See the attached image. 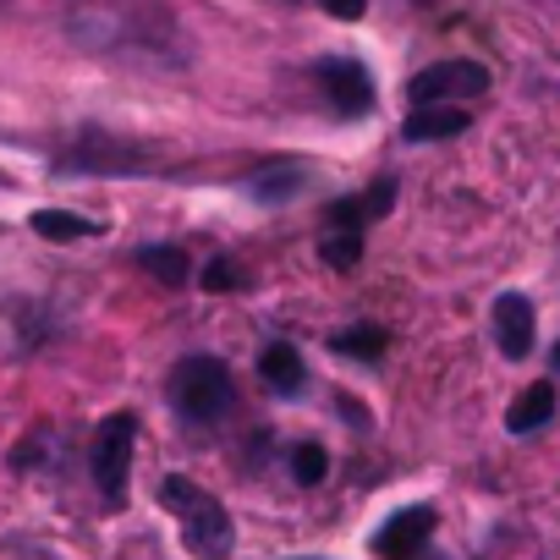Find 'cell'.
Returning a JSON list of instances; mask_svg holds the SVG:
<instances>
[{
	"mask_svg": "<svg viewBox=\"0 0 560 560\" xmlns=\"http://www.w3.org/2000/svg\"><path fill=\"white\" fill-rule=\"evenodd\" d=\"M67 28L83 50H110V45L165 50V45H176V23L160 7H78Z\"/></svg>",
	"mask_w": 560,
	"mask_h": 560,
	"instance_id": "1",
	"label": "cell"
},
{
	"mask_svg": "<svg viewBox=\"0 0 560 560\" xmlns=\"http://www.w3.org/2000/svg\"><path fill=\"white\" fill-rule=\"evenodd\" d=\"M160 505L182 522V538H187V549H192L198 560H225V555H231L236 527H231L225 505H220L209 489H198L192 478L171 472V478L160 483Z\"/></svg>",
	"mask_w": 560,
	"mask_h": 560,
	"instance_id": "2",
	"label": "cell"
},
{
	"mask_svg": "<svg viewBox=\"0 0 560 560\" xmlns=\"http://www.w3.org/2000/svg\"><path fill=\"white\" fill-rule=\"evenodd\" d=\"M171 407L187 418V423H214L225 407H231V369L220 363V358H209V352H192V358H182L176 369H171Z\"/></svg>",
	"mask_w": 560,
	"mask_h": 560,
	"instance_id": "3",
	"label": "cell"
},
{
	"mask_svg": "<svg viewBox=\"0 0 560 560\" xmlns=\"http://www.w3.org/2000/svg\"><path fill=\"white\" fill-rule=\"evenodd\" d=\"M149 165H154V154L143 143H127V138L100 132V127L78 132V143L56 154V171L61 176H138Z\"/></svg>",
	"mask_w": 560,
	"mask_h": 560,
	"instance_id": "4",
	"label": "cell"
},
{
	"mask_svg": "<svg viewBox=\"0 0 560 560\" xmlns=\"http://www.w3.org/2000/svg\"><path fill=\"white\" fill-rule=\"evenodd\" d=\"M132 445H138V418H132V412H110V418L94 429L89 467H94V483H100V494H105L110 505H121V494H127Z\"/></svg>",
	"mask_w": 560,
	"mask_h": 560,
	"instance_id": "5",
	"label": "cell"
},
{
	"mask_svg": "<svg viewBox=\"0 0 560 560\" xmlns=\"http://www.w3.org/2000/svg\"><path fill=\"white\" fill-rule=\"evenodd\" d=\"M483 89H489V72L478 61H440L407 83V100L412 105H456V100H478Z\"/></svg>",
	"mask_w": 560,
	"mask_h": 560,
	"instance_id": "6",
	"label": "cell"
},
{
	"mask_svg": "<svg viewBox=\"0 0 560 560\" xmlns=\"http://www.w3.org/2000/svg\"><path fill=\"white\" fill-rule=\"evenodd\" d=\"M314 83L325 89V100H330L336 116H369V110H374V78H369V67L352 61V56H325V61L314 67Z\"/></svg>",
	"mask_w": 560,
	"mask_h": 560,
	"instance_id": "7",
	"label": "cell"
},
{
	"mask_svg": "<svg viewBox=\"0 0 560 560\" xmlns=\"http://www.w3.org/2000/svg\"><path fill=\"white\" fill-rule=\"evenodd\" d=\"M429 538H434V511L429 505H407L374 533V555L380 560H418L429 549Z\"/></svg>",
	"mask_w": 560,
	"mask_h": 560,
	"instance_id": "8",
	"label": "cell"
},
{
	"mask_svg": "<svg viewBox=\"0 0 560 560\" xmlns=\"http://www.w3.org/2000/svg\"><path fill=\"white\" fill-rule=\"evenodd\" d=\"M533 303L522 298V292H505L500 303H494V341H500V352L511 358V363H522L527 352H533Z\"/></svg>",
	"mask_w": 560,
	"mask_h": 560,
	"instance_id": "9",
	"label": "cell"
},
{
	"mask_svg": "<svg viewBox=\"0 0 560 560\" xmlns=\"http://www.w3.org/2000/svg\"><path fill=\"white\" fill-rule=\"evenodd\" d=\"M467 121H472V116H467L462 105H412L401 138H407V143H434V138H456V132H467Z\"/></svg>",
	"mask_w": 560,
	"mask_h": 560,
	"instance_id": "10",
	"label": "cell"
},
{
	"mask_svg": "<svg viewBox=\"0 0 560 560\" xmlns=\"http://www.w3.org/2000/svg\"><path fill=\"white\" fill-rule=\"evenodd\" d=\"M258 374H264V385H269V390H280V396H298V390H303V380H308L303 352H298V347H287V341H269V347L258 352Z\"/></svg>",
	"mask_w": 560,
	"mask_h": 560,
	"instance_id": "11",
	"label": "cell"
},
{
	"mask_svg": "<svg viewBox=\"0 0 560 560\" xmlns=\"http://www.w3.org/2000/svg\"><path fill=\"white\" fill-rule=\"evenodd\" d=\"M303 187H308V171H303L298 160H275V165L253 171V182H247V192H253L258 203H287V198H298Z\"/></svg>",
	"mask_w": 560,
	"mask_h": 560,
	"instance_id": "12",
	"label": "cell"
},
{
	"mask_svg": "<svg viewBox=\"0 0 560 560\" xmlns=\"http://www.w3.org/2000/svg\"><path fill=\"white\" fill-rule=\"evenodd\" d=\"M549 418H555V385H549V380H538V385H527V390L511 401L505 429H511V434H533V429H544Z\"/></svg>",
	"mask_w": 560,
	"mask_h": 560,
	"instance_id": "13",
	"label": "cell"
},
{
	"mask_svg": "<svg viewBox=\"0 0 560 560\" xmlns=\"http://www.w3.org/2000/svg\"><path fill=\"white\" fill-rule=\"evenodd\" d=\"M34 231H39L45 242H83V236H100L105 225H100V220H83V214H72V209H39V214H34Z\"/></svg>",
	"mask_w": 560,
	"mask_h": 560,
	"instance_id": "14",
	"label": "cell"
},
{
	"mask_svg": "<svg viewBox=\"0 0 560 560\" xmlns=\"http://www.w3.org/2000/svg\"><path fill=\"white\" fill-rule=\"evenodd\" d=\"M385 347H390L385 325H352V330H341V336L330 341V352L358 358V363H380V358H385Z\"/></svg>",
	"mask_w": 560,
	"mask_h": 560,
	"instance_id": "15",
	"label": "cell"
},
{
	"mask_svg": "<svg viewBox=\"0 0 560 560\" xmlns=\"http://www.w3.org/2000/svg\"><path fill=\"white\" fill-rule=\"evenodd\" d=\"M319 258H325L330 269H352V264L363 258V231H352V225H330V231L319 236Z\"/></svg>",
	"mask_w": 560,
	"mask_h": 560,
	"instance_id": "16",
	"label": "cell"
},
{
	"mask_svg": "<svg viewBox=\"0 0 560 560\" xmlns=\"http://www.w3.org/2000/svg\"><path fill=\"white\" fill-rule=\"evenodd\" d=\"M138 264L160 280V287H182V280H187V253H182V247H165V242H160V247H143Z\"/></svg>",
	"mask_w": 560,
	"mask_h": 560,
	"instance_id": "17",
	"label": "cell"
},
{
	"mask_svg": "<svg viewBox=\"0 0 560 560\" xmlns=\"http://www.w3.org/2000/svg\"><path fill=\"white\" fill-rule=\"evenodd\" d=\"M292 472H298V483H325V472H330L325 445H298L292 451Z\"/></svg>",
	"mask_w": 560,
	"mask_h": 560,
	"instance_id": "18",
	"label": "cell"
},
{
	"mask_svg": "<svg viewBox=\"0 0 560 560\" xmlns=\"http://www.w3.org/2000/svg\"><path fill=\"white\" fill-rule=\"evenodd\" d=\"M242 287V275L231 269V258H209V269H203V292H236Z\"/></svg>",
	"mask_w": 560,
	"mask_h": 560,
	"instance_id": "19",
	"label": "cell"
},
{
	"mask_svg": "<svg viewBox=\"0 0 560 560\" xmlns=\"http://www.w3.org/2000/svg\"><path fill=\"white\" fill-rule=\"evenodd\" d=\"M319 7L336 18V23H363V12H369V0H319Z\"/></svg>",
	"mask_w": 560,
	"mask_h": 560,
	"instance_id": "20",
	"label": "cell"
},
{
	"mask_svg": "<svg viewBox=\"0 0 560 560\" xmlns=\"http://www.w3.org/2000/svg\"><path fill=\"white\" fill-rule=\"evenodd\" d=\"M555 369H560V347H555Z\"/></svg>",
	"mask_w": 560,
	"mask_h": 560,
	"instance_id": "21",
	"label": "cell"
}]
</instances>
